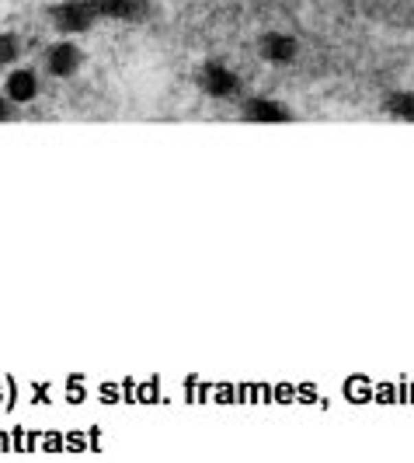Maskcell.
<instances>
[{"label": "cell", "instance_id": "2", "mask_svg": "<svg viewBox=\"0 0 414 463\" xmlns=\"http://www.w3.org/2000/svg\"><path fill=\"white\" fill-rule=\"evenodd\" d=\"M198 84H202V91H209L213 98H230L233 91H237V77L227 70V67H220V63H209L202 74H198Z\"/></svg>", "mask_w": 414, "mask_h": 463}, {"label": "cell", "instance_id": "5", "mask_svg": "<svg viewBox=\"0 0 414 463\" xmlns=\"http://www.w3.org/2000/svg\"><path fill=\"white\" fill-rule=\"evenodd\" d=\"M35 94H38V84H35L32 70H14L8 77V98L14 101V105H25V101H32Z\"/></svg>", "mask_w": 414, "mask_h": 463}, {"label": "cell", "instance_id": "3", "mask_svg": "<svg viewBox=\"0 0 414 463\" xmlns=\"http://www.w3.org/2000/svg\"><path fill=\"white\" fill-rule=\"evenodd\" d=\"M94 8L115 21H139L146 14V0H94Z\"/></svg>", "mask_w": 414, "mask_h": 463}, {"label": "cell", "instance_id": "7", "mask_svg": "<svg viewBox=\"0 0 414 463\" xmlns=\"http://www.w3.org/2000/svg\"><path fill=\"white\" fill-rule=\"evenodd\" d=\"M247 119H254V122H286L289 112L282 105H272V101H251V105H247Z\"/></svg>", "mask_w": 414, "mask_h": 463}, {"label": "cell", "instance_id": "1", "mask_svg": "<svg viewBox=\"0 0 414 463\" xmlns=\"http://www.w3.org/2000/svg\"><path fill=\"white\" fill-rule=\"evenodd\" d=\"M97 18V8L94 0H87V4H80V0H73V4H63L53 11V21L60 32H87L91 21Z\"/></svg>", "mask_w": 414, "mask_h": 463}, {"label": "cell", "instance_id": "4", "mask_svg": "<svg viewBox=\"0 0 414 463\" xmlns=\"http://www.w3.org/2000/svg\"><path fill=\"white\" fill-rule=\"evenodd\" d=\"M262 56L268 63H289L296 56V42L289 35H282V32H268L262 38Z\"/></svg>", "mask_w": 414, "mask_h": 463}, {"label": "cell", "instance_id": "9", "mask_svg": "<svg viewBox=\"0 0 414 463\" xmlns=\"http://www.w3.org/2000/svg\"><path fill=\"white\" fill-rule=\"evenodd\" d=\"M18 49H21V45H18V38H14L11 32H8V35H0V67L11 63V60L18 56Z\"/></svg>", "mask_w": 414, "mask_h": 463}, {"label": "cell", "instance_id": "10", "mask_svg": "<svg viewBox=\"0 0 414 463\" xmlns=\"http://www.w3.org/2000/svg\"><path fill=\"white\" fill-rule=\"evenodd\" d=\"M8 115H11V105H8V101H4V98H0V122H4Z\"/></svg>", "mask_w": 414, "mask_h": 463}, {"label": "cell", "instance_id": "6", "mask_svg": "<svg viewBox=\"0 0 414 463\" xmlns=\"http://www.w3.org/2000/svg\"><path fill=\"white\" fill-rule=\"evenodd\" d=\"M77 67H80V53H77L70 42L56 45L53 56H49V70H53L56 77H70V74H77Z\"/></svg>", "mask_w": 414, "mask_h": 463}, {"label": "cell", "instance_id": "8", "mask_svg": "<svg viewBox=\"0 0 414 463\" xmlns=\"http://www.w3.org/2000/svg\"><path fill=\"white\" fill-rule=\"evenodd\" d=\"M387 112L397 115V119H414V94H390Z\"/></svg>", "mask_w": 414, "mask_h": 463}]
</instances>
